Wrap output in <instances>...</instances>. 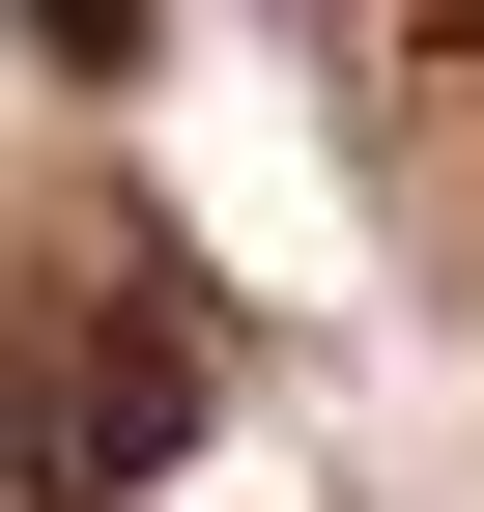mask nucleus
I'll list each match as a JSON object with an SVG mask.
<instances>
[{
  "label": "nucleus",
  "mask_w": 484,
  "mask_h": 512,
  "mask_svg": "<svg viewBox=\"0 0 484 512\" xmlns=\"http://www.w3.org/2000/svg\"><path fill=\"white\" fill-rule=\"evenodd\" d=\"M200 427H228V342H200L171 256H114V285H0V512H143Z\"/></svg>",
  "instance_id": "1"
},
{
  "label": "nucleus",
  "mask_w": 484,
  "mask_h": 512,
  "mask_svg": "<svg viewBox=\"0 0 484 512\" xmlns=\"http://www.w3.org/2000/svg\"><path fill=\"white\" fill-rule=\"evenodd\" d=\"M29 29H57V57H86V86H143V0H29Z\"/></svg>",
  "instance_id": "2"
},
{
  "label": "nucleus",
  "mask_w": 484,
  "mask_h": 512,
  "mask_svg": "<svg viewBox=\"0 0 484 512\" xmlns=\"http://www.w3.org/2000/svg\"><path fill=\"white\" fill-rule=\"evenodd\" d=\"M428 57H456V86H484V0H428Z\"/></svg>",
  "instance_id": "3"
}]
</instances>
